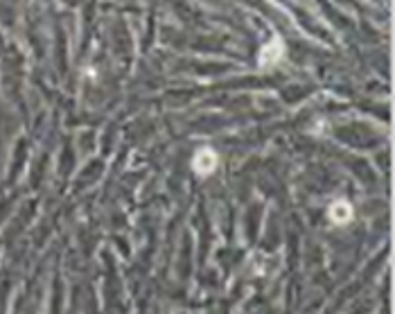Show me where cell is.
Instances as JSON below:
<instances>
[{"instance_id": "3", "label": "cell", "mask_w": 395, "mask_h": 314, "mask_svg": "<svg viewBox=\"0 0 395 314\" xmlns=\"http://www.w3.org/2000/svg\"><path fill=\"white\" fill-rule=\"evenodd\" d=\"M328 215H330V219L334 224H348L350 219H353V206H350L348 201H343V199H339V201H334L332 206H330V210H328Z\"/></svg>"}, {"instance_id": "2", "label": "cell", "mask_w": 395, "mask_h": 314, "mask_svg": "<svg viewBox=\"0 0 395 314\" xmlns=\"http://www.w3.org/2000/svg\"><path fill=\"white\" fill-rule=\"evenodd\" d=\"M282 50H285V46H282V41L278 37H273L267 46H264L260 50V57H257V62H260L262 68H271V66H276L280 62V57H282Z\"/></svg>"}, {"instance_id": "1", "label": "cell", "mask_w": 395, "mask_h": 314, "mask_svg": "<svg viewBox=\"0 0 395 314\" xmlns=\"http://www.w3.org/2000/svg\"><path fill=\"white\" fill-rule=\"evenodd\" d=\"M217 165H219V156H217V151L210 147L199 149L192 158V167L199 176H210L214 169H217Z\"/></svg>"}]
</instances>
